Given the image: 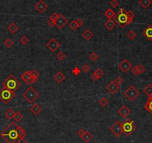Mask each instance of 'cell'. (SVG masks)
<instances>
[{"label": "cell", "instance_id": "1", "mask_svg": "<svg viewBox=\"0 0 152 143\" xmlns=\"http://www.w3.org/2000/svg\"><path fill=\"white\" fill-rule=\"evenodd\" d=\"M0 136L7 143H18L20 138L26 136V131L16 122H11L0 133Z\"/></svg>", "mask_w": 152, "mask_h": 143}, {"label": "cell", "instance_id": "2", "mask_svg": "<svg viewBox=\"0 0 152 143\" xmlns=\"http://www.w3.org/2000/svg\"><path fill=\"white\" fill-rule=\"evenodd\" d=\"M21 86V83L13 74H10L2 83V88L16 91Z\"/></svg>", "mask_w": 152, "mask_h": 143}, {"label": "cell", "instance_id": "3", "mask_svg": "<svg viewBox=\"0 0 152 143\" xmlns=\"http://www.w3.org/2000/svg\"><path fill=\"white\" fill-rule=\"evenodd\" d=\"M16 96V91L2 88L0 90V100L4 104H8Z\"/></svg>", "mask_w": 152, "mask_h": 143}, {"label": "cell", "instance_id": "4", "mask_svg": "<svg viewBox=\"0 0 152 143\" xmlns=\"http://www.w3.org/2000/svg\"><path fill=\"white\" fill-rule=\"evenodd\" d=\"M122 128L124 134L128 137L133 133V132L136 130L137 126L134 124L133 121L130 118H126L124 121V122L122 123Z\"/></svg>", "mask_w": 152, "mask_h": 143}, {"label": "cell", "instance_id": "5", "mask_svg": "<svg viewBox=\"0 0 152 143\" xmlns=\"http://www.w3.org/2000/svg\"><path fill=\"white\" fill-rule=\"evenodd\" d=\"M22 96L29 104H33L39 98V94L34 88L30 86L22 94Z\"/></svg>", "mask_w": 152, "mask_h": 143}, {"label": "cell", "instance_id": "6", "mask_svg": "<svg viewBox=\"0 0 152 143\" xmlns=\"http://www.w3.org/2000/svg\"><path fill=\"white\" fill-rule=\"evenodd\" d=\"M139 94H140V92L133 85L129 86L126 90L124 91V96L131 102L134 101L138 98Z\"/></svg>", "mask_w": 152, "mask_h": 143}, {"label": "cell", "instance_id": "7", "mask_svg": "<svg viewBox=\"0 0 152 143\" xmlns=\"http://www.w3.org/2000/svg\"><path fill=\"white\" fill-rule=\"evenodd\" d=\"M127 11L123 8H120L119 13L117 14H118V25L121 27V28H125L127 26L126 25V23L128 21V17L126 14Z\"/></svg>", "mask_w": 152, "mask_h": 143}, {"label": "cell", "instance_id": "8", "mask_svg": "<svg viewBox=\"0 0 152 143\" xmlns=\"http://www.w3.org/2000/svg\"><path fill=\"white\" fill-rule=\"evenodd\" d=\"M109 130L117 138H119L122 136V134H123V130H122V123L120 121H116L112 126H110V128H109Z\"/></svg>", "mask_w": 152, "mask_h": 143}, {"label": "cell", "instance_id": "9", "mask_svg": "<svg viewBox=\"0 0 152 143\" xmlns=\"http://www.w3.org/2000/svg\"><path fill=\"white\" fill-rule=\"evenodd\" d=\"M20 78L22 81H24L25 83H26L27 85H31L32 83H36L37 80L36 79H34L31 74V70H26L25 71L22 75L20 76Z\"/></svg>", "mask_w": 152, "mask_h": 143}, {"label": "cell", "instance_id": "10", "mask_svg": "<svg viewBox=\"0 0 152 143\" xmlns=\"http://www.w3.org/2000/svg\"><path fill=\"white\" fill-rule=\"evenodd\" d=\"M46 46L50 50L51 52L55 53L56 50L60 46V42H58L55 38H51V40H49L46 44Z\"/></svg>", "mask_w": 152, "mask_h": 143}, {"label": "cell", "instance_id": "11", "mask_svg": "<svg viewBox=\"0 0 152 143\" xmlns=\"http://www.w3.org/2000/svg\"><path fill=\"white\" fill-rule=\"evenodd\" d=\"M68 23V20L61 13L58 14V18L57 20L55 21V26L59 29H62Z\"/></svg>", "mask_w": 152, "mask_h": 143}, {"label": "cell", "instance_id": "12", "mask_svg": "<svg viewBox=\"0 0 152 143\" xmlns=\"http://www.w3.org/2000/svg\"><path fill=\"white\" fill-rule=\"evenodd\" d=\"M105 89L108 90V91L110 94H116V92H118V91L120 89V87H119V85H117V84L114 82V80H112V81H110V82L106 85Z\"/></svg>", "mask_w": 152, "mask_h": 143}, {"label": "cell", "instance_id": "13", "mask_svg": "<svg viewBox=\"0 0 152 143\" xmlns=\"http://www.w3.org/2000/svg\"><path fill=\"white\" fill-rule=\"evenodd\" d=\"M118 67H119V68L122 72H124V73H127L130 69L132 68V65L128 61V59H124L123 60L119 63V65Z\"/></svg>", "mask_w": 152, "mask_h": 143}, {"label": "cell", "instance_id": "14", "mask_svg": "<svg viewBox=\"0 0 152 143\" xmlns=\"http://www.w3.org/2000/svg\"><path fill=\"white\" fill-rule=\"evenodd\" d=\"M34 8L39 13H43L45 11L47 10L48 8V5L45 3L43 0H39L34 5Z\"/></svg>", "mask_w": 152, "mask_h": 143}, {"label": "cell", "instance_id": "15", "mask_svg": "<svg viewBox=\"0 0 152 143\" xmlns=\"http://www.w3.org/2000/svg\"><path fill=\"white\" fill-rule=\"evenodd\" d=\"M118 114L122 117V118H127L131 113V110L126 105H123L118 111H117Z\"/></svg>", "mask_w": 152, "mask_h": 143}, {"label": "cell", "instance_id": "16", "mask_svg": "<svg viewBox=\"0 0 152 143\" xmlns=\"http://www.w3.org/2000/svg\"><path fill=\"white\" fill-rule=\"evenodd\" d=\"M104 76V72L103 71V70H101V68H97L94 71V73L91 75V78L93 80L97 81Z\"/></svg>", "mask_w": 152, "mask_h": 143}, {"label": "cell", "instance_id": "17", "mask_svg": "<svg viewBox=\"0 0 152 143\" xmlns=\"http://www.w3.org/2000/svg\"><path fill=\"white\" fill-rule=\"evenodd\" d=\"M53 77H54V80H55V82L58 84L62 83L66 80V76L61 71H58L56 74H55Z\"/></svg>", "mask_w": 152, "mask_h": 143}, {"label": "cell", "instance_id": "18", "mask_svg": "<svg viewBox=\"0 0 152 143\" xmlns=\"http://www.w3.org/2000/svg\"><path fill=\"white\" fill-rule=\"evenodd\" d=\"M142 34L148 41H152V25L148 26L142 31Z\"/></svg>", "mask_w": 152, "mask_h": 143}, {"label": "cell", "instance_id": "19", "mask_svg": "<svg viewBox=\"0 0 152 143\" xmlns=\"http://www.w3.org/2000/svg\"><path fill=\"white\" fill-rule=\"evenodd\" d=\"M30 111L33 113V115H37L42 112V107L37 104H34L30 107Z\"/></svg>", "mask_w": 152, "mask_h": 143}, {"label": "cell", "instance_id": "20", "mask_svg": "<svg viewBox=\"0 0 152 143\" xmlns=\"http://www.w3.org/2000/svg\"><path fill=\"white\" fill-rule=\"evenodd\" d=\"M116 23L114 22V20L113 19H110L108 21H106L104 23V27L108 31L113 30L115 27H116Z\"/></svg>", "mask_w": 152, "mask_h": 143}, {"label": "cell", "instance_id": "21", "mask_svg": "<svg viewBox=\"0 0 152 143\" xmlns=\"http://www.w3.org/2000/svg\"><path fill=\"white\" fill-rule=\"evenodd\" d=\"M81 36L84 38L86 41H90L92 39V38L93 37V33L91 31L90 29H86V30L81 34Z\"/></svg>", "mask_w": 152, "mask_h": 143}, {"label": "cell", "instance_id": "22", "mask_svg": "<svg viewBox=\"0 0 152 143\" xmlns=\"http://www.w3.org/2000/svg\"><path fill=\"white\" fill-rule=\"evenodd\" d=\"M144 108L147 112L152 114V95L148 97V99L147 100L145 104L144 105Z\"/></svg>", "mask_w": 152, "mask_h": 143}, {"label": "cell", "instance_id": "23", "mask_svg": "<svg viewBox=\"0 0 152 143\" xmlns=\"http://www.w3.org/2000/svg\"><path fill=\"white\" fill-rule=\"evenodd\" d=\"M93 136L89 131H85L84 134L82 136V137H81V139L86 143L90 142L93 139Z\"/></svg>", "mask_w": 152, "mask_h": 143}, {"label": "cell", "instance_id": "24", "mask_svg": "<svg viewBox=\"0 0 152 143\" xmlns=\"http://www.w3.org/2000/svg\"><path fill=\"white\" fill-rule=\"evenodd\" d=\"M7 30L9 31L11 34H15L17 31L19 30V26L16 25V23H11L7 26Z\"/></svg>", "mask_w": 152, "mask_h": 143}, {"label": "cell", "instance_id": "25", "mask_svg": "<svg viewBox=\"0 0 152 143\" xmlns=\"http://www.w3.org/2000/svg\"><path fill=\"white\" fill-rule=\"evenodd\" d=\"M151 0H139V4L144 9H147L151 5Z\"/></svg>", "mask_w": 152, "mask_h": 143}, {"label": "cell", "instance_id": "26", "mask_svg": "<svg viewBox=\"0 0 152 143\" xmlns=\"http://www.w3.org/2000/svg\"><path fill=\"white\" fill-rule=\"evenodd\" d=\"M143 91L145 94L148 97L152 95V84L151 83H148L145 88L143 89Z\"/></svg>", "mask_w": 152, "mask_h": 143}, {"label": "cell", "instance_id": "27", "mask_svg": "<svg viewBox=\"0 0 152 143\" xmlns=\"http://www.w3.org/2000/svg\"><path fill=\"white\" fill-rule=\"evenodd\" d=\"M104 15L106 16L107 18H108V20H110V19H113V17L116 15V13H115V11H113L111 8H108V9H107V10L105 11Z\"/></svg>", "mask_w": 152, "mask_h": 143}, {"label": "cell", "instance_id": "28", "mask_svg": "<svg viewBox=\"0 0 152 143\" xmlns=\"http://www.w3.org/2000/svg\"><path fill=\"white\" fill-rule=\"evenodd\" d=\"M14 115H15V112L13 110V109H7V111L5 112V117L7 118V119H9V120L13 119V118H14Z\"/></svg>", "mask_w": 152, "mask_h": 143}, {"label": "cell", "instance_id": "29", "mask_svg": "<svg viewBox=\"0 0 152 143\" xmlns=\"http://www.w3.org/2000/svg\"><path fill=\"white\" fill-rule=\"evenodd\" d=\"M23 118H24V115H23V114L21 112H16V113H15L14 117V119L15 122H16V123L20 122L22 120Z\"/></svg>", "mask_w": 152, "mask_h": 143}, {"label": "cell", "instance_id": "30", "mask_svg": "<svg viewBox=\"0 0 152 143\" xmlns=\"http://www.w3.org/2000/svg\"><path fill=\"white\" fill-rule=\"evenodd\" d=\"M126 36H127V38H128L129 40L133 41V40H134L135 38H137V33L133 30H130L126 34Z\"/></svg>", "mask_w": 152, "mask_h": 143}, {"label": "cell", "instance_id": "31", "mask_svg": "<svg viewBox=\"0 0 152 143\" xmlns=\"http://www.w3.org/2000/svg\"><path fill=\"white\" fill-rule=\"evenodd\" d=\"M3 44L7 48H11L12 46L14 44V42L13 40H11V38H7V39L4 41Z\"/></svg>", "mask_w": 152, "mask_h": 143}, {"label": "cell", "instance_id": "32", "mask_svg": "<svg viewBox=\"0 0 152 143\" xmlns=\"http://www.w3.org/2000/svg\"><path fill=\"white\" fill-rule=\"evenodd\" d=\"M99 104L102 107H105L108 104V100L106 98H104V97H102V98L99 100Z\"/></svg>", "mask_w": 152, "mask_h": 143}, {"label": "cell", "instance_id": "33", "mask_svg": "<svg viewBox=\"0 0 152 143\" xmlns=\"http://www.w3.org/2000/svg\"><path fill=\"white\" fill-rule=\"evenodd\" d=\"M29 39L26 35H22V37L20 38V44L22 45H26L29 43Z\"/></svg>", "mask_w": 152, "mask_h": 143}, {"label": "cell", "instance_id": "34", "mask_svg": "<svg viewBox=\"0 0 152 143\" xmlns=\"http://www.w3.org/2000/svg\"><path fill=\"white\" fill-rule=\"evenodd\" d=\"M56 57H57V59H58L59 61H64L66 59V55L65 53H64L63 51H60V52L57 54Z\"/></svg>", "mask_w": 152, "mask_h": 143}, {"label": "cell", "instance_id": "35", "mask_svg": "<svg viewBox=\"0 0 152 143\" xmlns=\"http://www.w3.org/2000/svg\"><path fill=\"white\" fill-rule=\"evenodd\" d=\"M89 58H90V59L92 61H96L98 60V59H99V55L96 53H95V52H93V53H91L90 54Z\"/></svg>", "mask_w": 152, "mask_h": 143}, {"label": "cell", "instance_id": "36", "mask_svg": "<svg viewBox=\"0 0 152 143\" xmlns=\"http://www.w3.org/2000/svg\"><path fill=\"white\" fill-rule=\"evenodd\" d=\"M69 28H70L71 29H73V30H76V29L78 28V24H77L76 20H73L71 23L69 24Z\"/></svg>", "mask_w": 152, "mask_h": 143}, {"label": "cell", "instance_id": "37", "mask_svg": "<svg viewBox=\"0 0 152 143\" xmlns=\"http://www.w3.org/2000/svg\"><path fill=\"white\" fill-rule=\"evenodd\" d=\"M90 70H91V67L88 64H87V63H85V64H84L82 65V70L84 73H88Z\"/></svg>", "mask_w": 152, "mask_h": 143}, {"label": "cell", "instance_id": "38", "mask_svg": "<svg viewBox=\"0 0 152 143\" xmlns=\"http://www.w3.org/2000/svg\"><path fill=\"white\" fill-rule=\"evenodd\" d=\"M137 69H138V71H139V74L140 75V74H144L145 72V68L142 65H137Z\"/></svg>", "mask_w": 152, "mask_h": 143}, {"label": "cell", "instance_id": "39", "mask_svg": "<svg viewBox=\"0 0 152 143\" xmlns=\"http://www.w3.org/2000/svg\"><path fill=\"white\" fill-rule=\"evenodd\" d=\"M31 76H32L34 79H36L37 80H38L39 72H38L37 70H31Z\"/></svg>", "mask_w": 152, "mask_h": 143}, {"label": "cell", "instance_id": "40", "mask_svg": "<svg viewBox=\"0 0 152 143\" xmlns=\"http://www.w3.org/2000/svg\"><path fill=\"white\" fill-rule=\"evenodd\" d=\"M110 5L113 8H116L119 5V0H112L110 2Z\"/></svg>", "mask_w": 152, "mask_h": 143}, {"label": "cell", "instance_id": "41", "mask_svg": "<svg viewBox=\"0 0 152 143\" xmlns=\"http://www.w3.org/2000/svg\"><path fill=\"white\" fill-rule=\"evenodd\" d=\"M114 82H115L117 85H120L122 83H123V80H122V77H120V76H117L116 79H115Z\"/></svg>", "mask_w": 152, "mask_h": 143}, {"label": "cell", "instance_id": "42", "mask_svg": "<svg viewBox=\"0 0 152 143\" xmlns=\"http://www.w3.org/2000/svg\"><path fill=\"white\" fill-rule=\"evenodd\" d=\"M131 72H132V74H133V75H139V71H138L137 66H134L133 68H132V69H131Z\"/></svg>", "mask_w": 152, "mask_h": 143}, {"label": "cell", "instance_id": "43", "mask_svg": "<svg viewBox=\"0 0 152 143\" xmlns=\"http://www.w3.org/2000/svg\"><path fill=\"white\" fill-rule=\"evenodd\" d=\"M84 133H85V130H84V129H82V128H81L80 130H78V132H77V134L78 135L80 138H81L82 137V136L84 134Z\"/></svg>", "mask_w": 152, "mask_h": 143}, {"label": "cell", "instance_id": "44", "mask_svg": "<svg viewBox=\"0 0 152 143\" xmlns=\"http://www.w3.org/2000/svg\"><path fill=\"white\" fill-rule=\"evenodd\" d=\"M126 14H127L128 17H130V18H133H133H134V17H135L134 13H133L131 10H130V11H127Z\"/></svg>", "mask_w": 152, "mask_h": 143}, {"label": "cell", "instance_id": "45", "mask_svg": "<svg viewBox=\"0 0 152 143\" xmlns=\"http://www.w3.org/2000/svg\"><path fill=\"white\" fill-rule=\"evenodd\" d=\"M47 23H48V25L49 26V27H53L55 25V22L54 21V20H52L51 18H49V20H48V21H47Z\"/></svg>", "mask_w": 152, "mask_h": 143}, {"label": "cell", "instance_id": "46", "mask_svg": "<svg viewBox=\"0 0 152 143\" xmlns=\"http://www.w3.org/2000/svg\"><path fill=\"white\" fill-rule=\"evenodd\" d=\"M49 18H51L52 20H54V21L55 22V21L57 20V19L58 18V14L57 13H54V14H52L50 16Z\"/></svg>", "mask_w": 152, "mask_h": 143}, {"label": "cell", "instance_id": "47", "mask_svg": "<svg viewBox=\"0 0 152 143\" xmlns=\"http://www.w3.org/2000/svg\"><path fill=\"white\" fill-rule=\"evenodd\" d=\"M73 73L74 75H78L80 74V69L78 68H75L73 70Z\"/></svg>", "mask_w": 152, "mask_h": 143}, {"label": "cell", "instance_id": "48", "mask_svg": "<svg viewBox=\"0 0 152 143\" xmlns=\"http://www.w3.org/2000/svg\"><path fill=\"white\" fill-rule=\"evenodd\" d=\"M76 22H77V24H78V27H81L83 25H84V20H82L81 19H78L77 20H76Z\"/></svg>", "mask_w": 152, "mask_h": 143}, {"label": "cell", "instance_id": "49", "mask_svg": "<svg viewBox=\"0 0 152 143\" xmlns=\"http://www.w3.org/2000/svg\"><path fill=\"white\" fill-rule=\"evenodd\" d=\"M18 143H27V142L25 140L24 138H20V139H19V141H18Z\"/></svg>", "mask_w": 152, "mask_h": 143}, {"label": "cell", "instance_id": "50", "mask_svg": "<svg viewBox=\"0 0 152 143\" xmlns=\"http://www.w3.org/2000/svg\"><path fill=\"white\" fill-rule=\"evenodd\" d=\"M1 1H2V0H0V2H1Z\"/></svg>", "mask_w": 152, "mask_h": 143}]
</instances>
